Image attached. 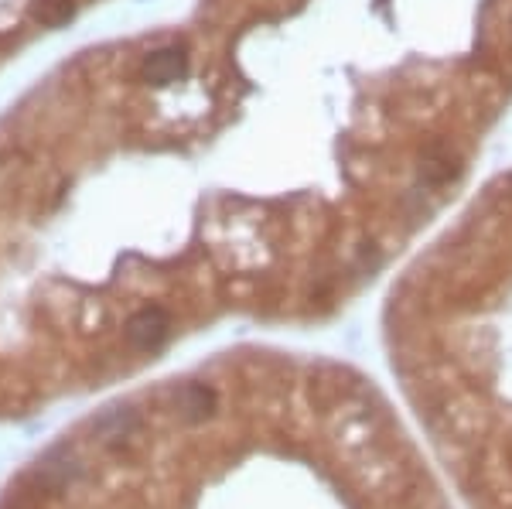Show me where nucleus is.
I'll return each mask as SVG.
<instances>
[{"instance_id": "nucleus-1", "label": "nucleus", "mask_w": 512, "mask_h": 509, "mask_svg": "<svg viewBox=\"0 0 512 509\" xmlns=\"http://www.w3.org/2000/svg\"><path fill=\"white\" fill-rule=\"evenodd\" d=\"M168 335H171V318H168V311H161V308H144L127 322V342H130V349H137V352L161 349L164 342H168Z\"/></svg>"}, {"instance_id": "nucleus-2", "label": "nucleus", "mask_w": 512, "mask_h": 509, "mask_svg": "<svg viewBox=\"0 0 512 509\" xmlns=\"http://www.w3.org/2000/svg\"><path fill=\"white\" fill-rule=\"evenodd\" d=\"M185 72H188V52H185V48H181V45H164V48H158V52L147 55L140 76H144V82H151V86H171V82H178Z\"/></svg>"}, {"instance_id": "nucleus-3", "label": "nucleus", "mask_w": 512, "mask_h": 509, "mask_svg": "<svg viewBox=\"0 0 512 509\" xmlns=\"http://www.w3.org/2000/svg\"><path fill=\"white\" fill-rule=\"evenodd\" d=\"M28 14L41 24V28H62V24L72 21L76 4H72V0H31Z\"/></svg>"}]
</instances>
